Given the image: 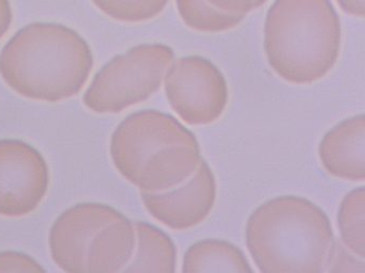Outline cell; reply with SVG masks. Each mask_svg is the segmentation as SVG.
Segmentation results:
<instances>
[{
  "instance_id": "6da1fadb",
  "label": "cell",
  "mask_w": 365,
  "mask_h": 273,
  "mask_svg": "<svg viewBox=\"0 0 365 273\" xmlns=\"http://www.w3.org/2000/svg\"><path fill=\"white\" fill-rule=\"evenodd\" d=\"M93 68L88 43L61 23H31L0 53L4 81L20 95L40 102H61L80 93Z\"/></svg>"
},
{
  "instance_id": "7a4b0ae2",
  "label": "cell",
  "mask_w": 365,
  "mask_h": 273,
  "mask_svg": "<svg viewBox=\"0 0 365 273\" xmlns=\"http://www.w3.org/2000/svg\"><path fill=\"white\" fill-rule=\"evenodd\" d=\"M247 250L262 273H322L334 241L317 205L284 196L260 205L247 220Z\"/></svg>"
},
{
  "instance_id": "3957f363",
  "label": "cell",
  "mask_w": 365,
  "mask_h": 273,
  "mask_svg": "<svg viewBox=\"0 0 365 273\" xmlns=\"http://www.w3.org/2000/svg\"><path fill=\"white\" fill-rule=\"evenodd\" d=\"M114 166L143 192H162L185 183L200 164L193 132L168 113L143 110L125 117L110 139Z\"/></svg>"
},
{
  "instance_id": "277c9868",
  "label": "cell",
  "mask_w": 365,
  "mask_h": 273,
  "mask_svg": "<svg viewBox=\"0 0 365 273\" xmlns=\"http://www.w3.org/2000/svg\"><path fill=\"white\" fill-rule=\"evenodd\" d=\"M341 21L330 0H275L264 23L269 65L287 82L326 76L341 50Z\"/></svg>"
},
{
  "instance_id": "5b68a950",
  "label": "cell",
  "mask_w": 365,
  "mask_h": 273,
  "mask_svg": "<svg viewBox=\"0 0 365 273\" xmlns=\"http://www.w3.org/2000/svg\"><path fill=\"white\" fill-rule=\"evenodd\" d=\"M51 255L69 273H115L133 256L135 230L113 207L81 203L63 211L51 228Z\"/></svg>"
},
{
  "instance_id": "8992f818",
  "label": "cell",
  "mask_w": 365,
  "mask_h": 273,
  "mask_svg": "<svg viewBox=\"0 0 365 273\" xmlns=\"http://www.w3.org/2000/svg\"><path fill=\"white\" fill-rule=\"evenodd\" d=\"M175 53L163 44H140L113 58L83 97L96 113H119L148 100L161 87Z\"/></svg>"
},
{
  "instance_id": "52a82bcc",
  "label": "cell",
  "mask_w": 365,
  "mask_h": 273,
  "mask_svg": "<svg viewBox=\"0 0 365 273\" xmlns=\"http://www.w3.org/2000/svg\"><path fill=\"white\" fill-rule=\"evenodd\" d=\"M164 81L170 107L190 125L215 123L227 106L225 78L206 58L190 55L176 60Z\"/></svg>"
},
{
  "instance_id": "ba28073f",
  "label": "cell",
  "mask_w": 365,
  "mask_h": 273,
  "mask_svg": "<svg viewBox=\"0 0 365 273\" xmlns=\"http://www.w3.org/2000/svg\"><path fill=\"white\" fill-rule=\"evenodd\" d=\"M50 183L42 154L24 141L0 140V215L23 217L33 213Z\"/></svg>"
},
{
  "instance_id": "9c48e42d",
  "label": "cell",
  "mask_w": 365,
  "mask_h": 273,
  "mask_svg": "<svg viewBox=\"0 0 365 273\" xmlns=\"http://www.w3.org/2000/svg\"><path fill=\"white\" fill-rule=\"evenodd\" d=\"M148 213L174 230H185L204 222L217 200V181L209 164L200 160L187 183L162 192H142Z\"/></svg>"
},
{
  "instance_id": "30bf717a",
  "label": "cell",
  "mask_w": 365,
  "mask_h": 273,
  "mask_svg": "<svg viewBox=\"0 0 365 273\" xmlns=\"http://www.w3.org/2000/svg\"><path fill=\"white\" fill-rule=\"evenodd\" d=\"M318 153L329 174L345 181H364V114L344 119L327 132L320 142Z\"/></svg>"
},
{
  "instance_id": "8fae6325",
  "label": "cell",
  "mask_w": 365,
  "mask_h": 273,
  "mask_svg": "<svg viewBox=\"0 0 365 273\" xmlns=\"http://www.w3.org/2000/svg\"><path fill=\"white\" fill-rule=\"evenodd\" d=\"M134 228L136 253L123 272H175L177 251L170 237L146 222H135Z\"/></svg>"
},
{
  "instance_id": "7c38bea8",
  "label": "cell",
  "mask_w": 365,
  "mask_h": 273,
  "mask_svg": "<svg viewBox=\"0 0 365 273\" xmlns=\"http://www.w3.org/2000/svg\"><path fill=\"white\" fill-rule=\"evenodd\" d=\"M182 272H253L240 249L225 240L206 239L187 249Z\"/></svg>"
},
{
  "instance_id": "4fadbf2b",
  "label": "cell",
  "mask_w": 365,
  "mask_h": 273,
  "mask_svg": "<svg viewBox=\"0 0 365 273\" xmlns=\"http://www.w3.org/2000/svg\"><path fill=\"white\" fill-rule=\"evenodd\" d=\"M365 189L359 187L346 194L339 205L337 224L344 245L360 258L365 256Z\"/></svg>"
},
{
  "instance_id": "5bb4252c",
  "label": "cell",
  "mask_w": 365,
  "mask_h": 273,
  "mask_svg": "<svg viewBox=\"0 0 365 273\" xmlns=\"http://www.w3.org/2000/svg\"><path fill=\"white\" fill-rule=\"evenodd\" d=\"M183 23L196 31L219 33L237 27L242 15L228 14L213 8L206 0H176Z\"/></svg>"
},
{
  "instance_id": "9a60e30c",
  "label": "cell",
  "mask_w": 365,
  "mask_h": 273,
  "mask_svg": "<svg viewBox=\"0 0 365 273\" xmlns=\"http://www.w3.org/2000/svg\"><path fill=\"white\" fill-rule=\"evenodd\" d=\"M104 14L123 23H143L155 18L168 0H91Z\"/></svg>"
},
{
  "instance_id": "2e32d148",
  "label": "cell",
  "mask_w": 365,
  "mask_h": 273,
  "mask_svg": "<svg viewBox=\"0 0 365 273\" xmlns=\"http://www.w3.org/2000/svg\"><path fill=\"white\" fill-rule=\"evenodd\" d=\"M350 250L339 241H333L327 259L324 272H365L363 258L356 257Z\"/></svg>"
},
{
  "instance_id": "e0dca14e",
  "label": "cell",
  "mask_w": 365,
  "mask_h": 273,
  "mask_svg": "<svg viewBox=\"0 0 365 273\" xmlns=\"http://www.w3.org/2000/svg\"><path fill=\"white\" fill-rule=\"evenodd\" d=\"M46 269L31 256L16 251L0 252V272H44Z\"/></svg>"
},
{
  "instance_id": "ac0fdd59",
  "label": "cell",
  "mask_w": 365,
  "mask_h": 273,
  "mask_svg": "<svg viewBox=\"0 0 365 273\" xmlns=\"http://www.w3.org/2000/svg\"><path fill=\"white\" fill-rule=\"evenodd\" d=\"M210 6L221 12L228 14L247 16L250 12L255 10L254 0H206Z\"/></svg>"
},
{
  "instance_id": "d6986e66",
  "label": "cell",
  "mask_w": 365,
  "mask_h": 273,
  "mask_svg": "<svg viewBox=\"0 0 365 273\" xmlns=\"http://www.w3.org/2000/svg\"><path fill=\"white\" fill-rule=\"evenodd\" d=\"M11 4L9 0H0V40L4 38L12 23Z\"/></svg>"
},
{
  "instance_id": "ffe728a7",
  "label": "cell",
  "mask_w": 365,
  "mask_h": 273,
  "mask_svg": "<svg viewBox=\"0 0 365 273\" xmlns=\"http://www.w3.org/2000/svg\"><path fill=\"white\" fill-rule=\"evenodd\" d=\"M341 10L356 17H363L365 13V0H336Z\"/></svg>"
},
{
  "instance_id": "44dd1931",
  "label": "cell",
  "mask_w": 365,
  "mask_h": 273,
  "mask_svg": "<svg viewBox=\"0 0 365 273\" xmlns=\"http://www.w3.org/2000/svg\"><path fill=\"white\" fill-rule=\"evenodd\" d=\"M267 0H254V6H255V9L259 8V6H262V4H266Z\"/></svg>"
}]
</instances>
